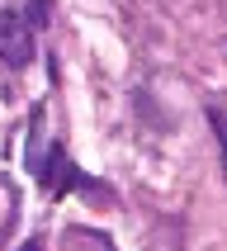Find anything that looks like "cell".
Listing matches in <instances>:
<instances>
[{
	"label": "cell",
	"instance_id": "1",
	"mask_svg": "<svg viewBox=\"0 0 227 251\" xmlns=\"http://www.w3.org/2000/svg\"><path fill=\"white\" fill-rule=\"evenodd\" d=\"M0 62L5 67H28L33 62V28L14 10L0 14Z\"/></svg>",
	"mask_w": 227,
	"mask_h": 251
},
{
	"label": "cell",
	"instance_id": "2",
	"mask_svg": "<svg viewBox=\"0 0 227 251\" xmlns=\"http://www.w3.org/2000/svg\"><path fill=\"white\" fill-rule=\"evenodd\" d=\"M33 176H38L47 190H57V195H62L67 185H76V180H81V171L67 161V152H62V147H52V152H47V166H38Z\"/></svg>",
	"mask_w": 227,
	"mask_h": 251
},
{
	"label": "cell",
	"instance_id": "3",
	"mask_svg": "<svg viewBox=\"0 0 227 251\" xmlns=\"http://www.w3.org/2000/svg\"><path fill=\"white\" fill-rule=\"evenodd\" d=\"M208 124L218 133V147H223V176H227V114L223 109H208Z\"/></svg>",
	"mask_w": 227,
	"mask_h": 251
},
{
	"label": "cell",
	"instance_id": "4",
	"mask_svg": "<svg viewBox=\"0 0 227 251\" xmlns=\"http://www.w3.org/2000/svg\"><path fill=\"white\" fill-rule=\"evenodd\" d=\"M71 237L81 242V247H85V251H114V247H109V242L99 237V232H81V227H71Z\"/></svg>",
	"mask_w": 227,
	"mask_h": 251
},
{
	"label": "cell",
	"instance_id": "5",
	"mask_svg": "<svg viewBox=\"0 0 227 251\" xmlns=\"http://www.w3.org/2000/svg\"><path fill=\"white\" fill-rule=\"evenodd\" d=\"M24 251H43V242H28V247H24Z\"/></svg>",
	"mask_w": 227,
	"mask_h": 251
}]
</instances>
